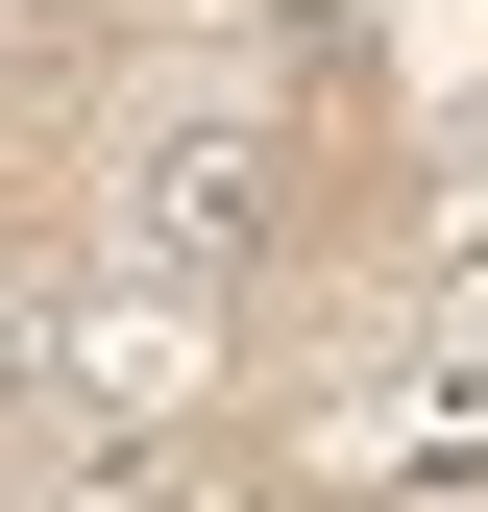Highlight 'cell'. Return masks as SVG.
I'll list each match as a JSON object with an SVG mask.
<instances>
[{"label": "cell", "mask_w": 488, "mask_h": 512, "mask_svg": "<svg viewBox=\"0 0 488 512\" xmlns=\"http://www.w3.org/2000/svg\"><path fill=\"white\" fill-rule=\"evenodd\" d=\"M244 196H269V122H244V98H171L147 147H122V269H171V293L244 269Z\"/></svg>", "instance_id": "6da1fadb"}, {"label": "cell", "mask_w": 488, "mask_h": 512, "mask_svg": "<svg viewBox=\"0 0 488 512\" xmlns=\"http://www.w3.org/2000/svg\"><path fill=\"white\" fill-rule=\"evenodd\" d=\"M25 415H49V342H25V317H0V439H25Z\"/></svg>", "instance_id": "7a4b0ae2"}]
</instances>
